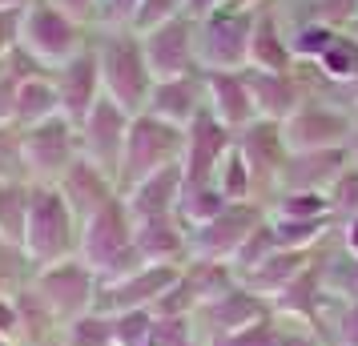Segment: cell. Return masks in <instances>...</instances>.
Segmentation results:
<instances>
[{"label":"cell","instance_id":"obj_1","mask_svg":"<svg viewBox=\"0 0 358 346\" xmlns=\"http://www.w3.org/2000/svg\"><path fill=\"white\" fill-rule=\"evenodd\" d=\"M93 52L101 65L105 97L117 101L129 117L145 113L149 93H153V73H149L141 36L133 29H93Z\"/></svg>","mask_w":358,"mask_h":346},{"label":"cell","instance_id":"obj_2","mask_svg":"<svg viewBox=\"0 0 358 346\" xmlns=\"http://www.w3.org/2000/svg\"><path fill=\"white\" fill-rule=\"evenodd\" d=\"M133 230H137V222H133L125 198L109 201L101 214H93L81 226V246H77V258L97 274L101 286H105V282L125 278V274H133V270H141V266H145V258L137 254Z\"/></svg>","mask_w":358,"mask_h":346},{"label":"cell","instance_id":"obj_3","mask_svg":"<svg viewBox=\"0 0 358 346\" xmlns=\"http://www.w3.org/2000/svg\"><path fill=\"white\" fill-rule=\"evenodd\" d=\"M29 258L36 266H52L77 258L81 246V222L73 217L65 194L57 185H33L29 194V222H24V242Z\"/></svg>","mask_w":358,"mask_h":346},{"label":"cell","instance_id":"obj_4","mask_svg":"<svg viewBox=\"0 0 358 346\" xmlns=\"http://www.w3.org/2000/svg\"><path fill=\"white\" fill-rule=\"evenodd\" d=\"M181 153H185V129L153 113H137L129 121V137H125V153H121V169H117V189L129 194L133 185L162 173L165 165H178Z\"/></svg>","mask_w":358,"mask_h":346},{"label":"cell","instance_id":"obj_5","mask_svg":"<svg viewBox=\"0 0 358 346\" xmlns=\"http://www.w3.org/2000/svg\"><path fill=\"white\" fill-rule=\"evenodd\" d=\"M93 45V29L61 13L52 0H33L20 24V49H29L45 69H61Z\"/></svg>","mask_w":358,"mask_h":346},{"label":"cell","instance_id":"obj_6","mask_svg":"<svg viewBox=\"0 0 358 346\" xmlns=\"http://www.w3.org/2000/svg\"><path fill=\"white\" fill-rule=\"evenodd\" d=\"M250 29H254V13L234 8V4H222L210 17H201L197 20V69L201 73L245 69L250 65Z\"/></svg>","mask_w":358,"mask_h":346},{"label":"cell","instance_id":"obj_7","mask_svg":"<svg viewBox=\"0 0 358 346\" xmlns=\"http://www.w3.org/2000/svg\"><path fill=\"white\" fill-rule=\"evenodd\" d=\"M81 161V129L69 117H52L45 125L24 129V169L33 185H57Z\"/></svg>","mask_w":358,"mask_h":346},{"label":"cell","instance_id":"obj_8","mask_svg":"<svg viewBox=\"0 0 358 346\" xmlns=\"http://www.w3.org/2000/svg\"><path fill=\"white\" fill-rule=\"evenodd\" d=\"M234 145L250 165V178H254V201L262 210L278 198V185H282V169H286V137H282V125L278 121H266V117H254L245 129L234 133Z\"/></svg>","mask_w":358,"mask_h":346},{"label":"cell","instance_id":"obj_9","mask_svg":"<svg viewBox=\"0 0 358 346\" xmlns=\"http://www.w3.org/2000/svg\"><path fill=\"white\" fill-rule=\"evenodd\" d=\"M33 290L41 294V302H45L61 322H73V318H81V314L93 310L101 282L81 258H65V262L41 266L36 278H33Z\"/></svg>","mask_w":358,"mask_h":346},{"label":"cell","instance_id":"obj_10","mask_svg":"<svg viewBox=\"0 0 358 346\" xmlns=\"http://www.w3.org/2000/svg\"><path fill=\"white\" fill-rule=\"evenodd\" d=\"M266 222V210L258 201H229L217 217H210L206 226L189 230V258L201 262H234V254L245 238L254 233V226Z\"/></svg>","mask_w":358,"mask_h":346},{"label":"cell","instance_id":"obj_11","mask_svg":"<svg viewBox=\"0 0 358 346\" xmlns=\"http://www.w3.org/2000/svg\"><path fill=\"white\" fill-rule=\"evenodd\" d=\"M358 113H346L338 105L326 101H306L298 113L282 121V137L290 153H306V149H346L350 133H355Z\"/></svg>","mask_w":358,"mask_h":346},{"label":"cell","instance_id":"obj_12","mask_svg":"<svg viewBox=\"0 0 358 346\" xmlns=\"http://www.w3.org/2000/svg\"><path fill=\"white\" fill-rule=\"evenodd\" d=\"M141 36V49H145L149 73L153 81H169V77H189V73H201L197 69V20L194 17H173L149 29Z\"/></svg>","mask_w":358,"mask_h":346},{"label":"cell","instance_id":"obj_13","mask_svg":"<svg viewBox=\"0 0 358 346\" xmlns=\"http://www.w3.org/2000/svg\"><path fill=\"white\" fill-rule=\"evenodd\" d=\"M266 314H274V306H270V298L254 294L250 286H229L226 294L210 298V302H201L194 310V338L197 343L213 346L217 338H226V334H234V330L250 326V322H258V318H266Z\"/></svg>","mask_w":358,"mask_h":346},{"label":"cell","instance_id":"obj_14","mask_svg":"<svg viewBox=\"0 0 358 346\" xmlns=\"http://www.w3.org/2000/svg\"><path fill=\"white\" fill-rule=\"evenodd\" d=\"M129 121L133 117L117 105V101L101 97L93 109H89V117H85L81 125V157L85 161L101 165L105 173H113L121 169V153H125V137H129Z\"/></svg>","mask_w":358,"mask_h":346},{"label":"cell","instance_id":"obj_15","mask_svg":"<svg viewBox=\"0 0 358 346\" xmlns=\"http://www.w3.org/2000/svg\"><path fill=\"white\" fill-rule=\"evenodd\" d=\"M178 274H181V266H141V270H133V274H125V278L105 282V286L97 290L93 310H101V314L149 310V306L178 282Z\"/></svg>","mask_w":358,"mask_h":346},{"label":"cell","instance_id":"obj_16","mask_svg":"<svg viewBox=\"0 0 358 346\" xmlns=\"http://www.w3.org/2000/svg\"><path fill=\"white\" fill-rule=\"evenodd\" d=\"M229 149H234V129H226L210 109L197 113L194 125L185 129V153H181L185 182H213Z\"/></svg>","mask_w":358,"mask_h":346},{"label":"cell","instance_id":"obj_17","mask_svg":"<svg viewBox=\"0 0 358 346\" xmlns=\"http://www.w3.org/2000/svg\"><path fill=\"white\" fill-rule=\"evenodd\" d=\"M52 89L61 97V117H69L73 125H81L89 109L105 97L101 89V65H97V52L93 45L85 52H77L73 61H65L61 69H52Z\"/></svg>","mask_w":358,"mask_h":346},{"label":"cell","instance_id":"obj_18","mask_svg":"<svg viewBox=\"0 0 358 346\" xmlns=\"http://www.w3.org/2000/svg\"><path fill=\"white\" fill-rule=\"evenodd\" d=\"M262 73H294V52L290 36H286V17L282 4L266 0L262 8H254V29H250V65Z\"/></svg>","mask_w":358,"mask_h":346},{"label":"cell","instance_id":"obj_19","mask_svg":"<svg viewBox=\"0 0 358 346\" xmlns=\"http://www.w3.org/2000/svg\"><path fill=\"white\" fill-rule=\"evenodd\" d=\"M350 165V149H306L290 153L278 194H330L338 173Z\"/></svg>","mask_w":358,"mask_h":346},{"label":"cell","instance_id":"obj_20","mask_svg":"<svg viewBox=\"0 0 358 346\" xmlns=\"http://www.w3.org/2000/svg\"><path fill=\"white\" fill-rule=\"evenodd\" d=\"M137 230V254L145 266H185L189 262V226L178 214H157V217H133Z\"/></svg>","mask_w":358,"mask_h":346},{"label":"cell","instance_id":"obj_21","mask_svg":"<svg viewBox=\"0 0 358 346\" xmlns=\"http://www.w3.org/2000/svg\"><path fill=\"white\" fill-rule=\"evenodd\" d=\"M57 189L65 194L69 210H73V217H77L81 226H85L93 214H101L109 201L121 198V189H117V178H113V173H105L101 165L85 161V157L73 165V169H69L61 182H57Z\"/></svg>","mask_w":358,"mask_h":346},{"label":"cell","instance_id":"obj_22","mask_svg":"<svg viewBox=\"0 0 358 346\" xmlns=\"http://www.w3.org/2000/svg\"><path fill=\"white\" fill-rule=\"evenodd\" d=\"M201 77H206V109H210L226 129L238 133L258 117L250 81H245V69H238V73L217 69V73H201Z\"/></svg>","mask_w":358,"mask_h":346},{"label":"cell","instance_id":"obj_23","mask_svg":"<svg viewBox=\"0 0 358 346\" xmlns=\"http://www.w3.org/2000/svg\"><path fill=\"white\" fill-rule=\"evenodd\" d=\"M145 113L162 117L178 129H189L197 113H206V77L189 73V77H169V81H153Z\"/></svg>","mask_w":358,"mask_h":346},{"label":"cell","instance_id":"obj_24","mask_svg":"<svg viewBox=\"0 0 358 346\" xmlns=\"http://www.w3.org/2000/svg\"><path fill=\"white\" fill-rule=\"evenodd\" d=\"M245 81L254 93V109L266 121H286L306 105V89L298 81V73H262V69H245Z\"/></svg>","mask_w":358,"mask_h":346},{"label":"cell","instance_id":"obj_25","mask_svg":"<svg viewBox=\"0 0 358 346\" xmlns=\"http://www.w3.org/2000/svg\"><path fill=\"white\" fill-rule=\"evenodd\" d=\"M181 189H185V173L178 165H165L162 173L145 178L141 185H133L129 194H121L133 217H157V214H178Z\"/></svg>","mask_w":358,"mask_h":346},{"label":"cell","instance_id":"obj_26","mask_svg":"<svg viewBox=\"0 0 358 346\" xmlns=\"http://www.w3.org/2000/svg\"><path fill=\"white\" fill-rule=\"evenodd\" d=\"M310 266V250H274L258 270H250L242 278V286H250L254 294L262 298H278L286 286H290L302 270Z\"/></svg>","mask_w":358,"mask_h":346},{"label":"cell","instance_id":"obj_27","mask_svg":"<svg viewBox=\"0 0 358 346\" xmlns=\"http://www.w3.org/2000/svg\"><path fill=\"white\" fill-rule=\"evenodd\" d=\"M52 117H61V97L52 89V77H29L17 89V125L20 129H33L45 125Z\"/></svg>","mask_w":358,"mask_h":346},{"label":"cell","instance_id":"obj_28","mask_svg":"<svg viewBox=\"0 0 358 346\" xmlns=\"http://www.w3.org/2000/svg\"><path fill=\"white\" fill-rule=\"evenodd\" d=\"M270 226H274V238L282 250H314L322 238H330V233L338 230L334 214H326V217H270Z\"/></svg>","mask_w":358,"mask_h":346},{"label":"cell","instance_id":"obj_29","mask_svg":"<svg viewBox=\"0 0 358 346\" xmlns=\"http://www.w3.org/2000/svg\"><path fill=\"white\" fill-rule=\"evenodd\" d=\"M226 206L229 201H226V194L217 189V182H185L181 201H178V217L194 230V226H206L210 217H217Z\"/></svg>","mask_w":358,"mask_h":346},{"label":"cell","instance_id":"obj_30","mask_svg":"<svg viewBox=\"0 0 358 346\" xmlns=\"http://www.w3.org/2000/svg\"><path fill=\"white\" fill-rule=\"evenodd\" d=\"M41 266L29 258L20 242H0V298H20L33 286Z\"/></svg>","mask_w":358,"mask_h":346},{"label":"cell","instance_id":"obj_31","mask_svg":"<svg viewBox=\"0 0 358 346\" xmlns=\"http://www.w3.org/2000/svg\"><path fill=\"white\" fill-rule=\"evenodd\" d=\"M181 278L189 282L197 302H210V298L226 294L229 286H238V274H234L229 262H201V258H189L181 266Z\"/></svg>","mask_w":358,"mask_h":346},{"label":"cell","instance_id":"obj_32","mask_svg":"<svg viewBox=\"0 0 358 346\" xmlns=\"http://www.w3.org/2000/svg\"><path fill=\"white\" fill-rule=\"evenodd\" d=\"M33 182H0V242H24Z\"/></svg>","mask_w":358,"mask_h":346},{"label":"cell","instance_id":"obj_33","mask_svg":"<svg viewBox=\"0 0 358 346\" xmlns=\"http://www.w3.org/2000/svg\"><path fill=\"white\" fill-rule=\"evenodd\" d=\"M310 65L318 69L322 77H330V81H355L358 77V36L355 33H338L330 45H326L322 57L310 61Z\"/></svg>","mask_w":358,"mask_h":346},{"label":"cell","instance_id":"obj_34","mask_svg":"<svg viewBox=\"0 0 358 346\" xmlns=\"http://www.w3.org/2000/svg\"><path fill=\"white\" fill-rule=\"evenodd\" d=\"M314 330L330 346H358V302H326Z\"/></svg>","mask_w":358,"mask_h":346},{"label":"cell","instance_id":"obj_35","mask_svg":"<svg viewBox=\"0 0 358 346\" xmlns=\"http://www.w3.org/2000/svg\"><path fill=\"white\" fill-rule=\"evenodd\" d=\"M286 36H290V52H294V65H298V61H318L338 33L326 29V24H314V20H286Z\"/></svg>","mask_w":358,"mask_h":346},{"label":"cell","instance_id":"obj_36","mask_svg":"<svg viewBox=\"0 0 358 346\" xmlns=\"http://www.w3.org/2000/svg\"><path fill=\"white\" fill-rule=\"evenodd\" d=\"M61 346H113V318L101 310L73 318L61 330Z\"/></svg>","mask_w":358,"mask_h":346},{"label":"cell","instance_id":"obj_37","mask_svg":"<svg viewBox=\"0 0 358 346\" xmlns=\"http://www.w3.org/2000/svg\"><path fill=\"white\" fill-rule=\"evenodd\" d=\"M274 250H282V246H278L274 226H270V217H266L262 226H254V233H250V238H245L242 246H238L234 262H229V266H234V274H238V282H242L245 274H250V270H258V266L266 262V258H270Z\"/></svg>","mask_w":358,"mask_h":346},{"label":"cell","instance_id":"obj_38","mask_svg":"<svg viewBox=\"0 0 358 346\" xmlns=\"http://www.w3.org/2000/svg\"><path fill=\"white\" fill-rule=\"evenodd\" d=\"M213 182L226 194V201H254V178H250V165H245V157L238 153V145L226 153V161H222V169H217Z\"/></svg>","mask_w":358,"mask_h":346},{"label":"cell","instance_id":"obj_39","mask_svg":"<svg viewBox=\"0 0 358 346\" xmlns=\"http://www.w3.org/2000/svg\"><path fill=\"white\" fill-rule=\"evenodd\" d=\"M0 182H29L24 169V129L0 125Z\"/></svg>","mask_w":358,"mask_h":346},{"label":"cell","instance_id":"obj_40","mask_svg":"<svg viewBox=\"0 0 358 346\" xmlns=\"http://www.w3.org/2000/svg\"><path fill=\"white\" fill-rule=\"evenodd\" d=\"M270 217H326L330 214V198L326 194H278L266 206Z\"/></svg>","mask_w":358,"mask_h":346},{"label":"cell","instance_id":"obj_41","mask_svg":"<svg viewBox=\"0 0 358 346\" xmlns=\"http://www.w3.org/2000/svg\"><path fill=\"white\" fill-rule=\"evenodd\" d=\"M213 346H282V318L278 314H266L258 322H250V326L217 338Z\"/></svg>","mask_w":358,"mask_h":346},{"label":"cell","instance_id":"obj_42","mask_svg":"<svg viewBox=\"0 0 358 346\" xmlns=\"http://www.w3.org/2000/svg\"><path fill=\"white\" fill-rule=\"evenodd\" d=\"M113 318V346H149L153 334V310H125Z\"/></svg>","mask_w":358,"mask_h":346},{"label":"cell","instance_id":"obj_43","mask_svg":"<svg viewBox=\"0 0 358 346\" xmlns=\"http://www.w3.org/2000/svg\"><path fill=\"white\" fill-rule=\"evenodd\" d=\"M330 214L334 222H346V217H358V165H346L338 173V182L330 185Z\"/></svg>","mask_w":358,"mask_h":346},{"label":"cell","instance_id":"obj_44","mask_svg":"<svg viewBox=\"0 0 358 346\" xmlns=\"http://www.w3.org/2000/svg\"><path fill=\"white\" fill-rule=\"evenodd\" d=\"M173 17H185V0H141V8L133 17V33H149Z\"/></svg>","mask_w":358,"mask_h":346},{"label":"cell","instance_id":"obj_45","mask_svg":"<svg viewBox=\"0 0 358 346\" xmlns=\"http://www.w3.org/2000/svg\"><path fill=\"white\" fill-rule=\"evenodd\" d=\"M181 343H194V318H157L153 314L149 346H181Z\"/></svg>","mask_w":358,"mask_h":346},{"label":"cell","instance_id":"obj_46","mask_svg":"<svg viewBox=\"0 0 358 346\" xmlns=\"http://www.w3.org/2000/svg\"><path fill=\"white\" fill-rule=\"evenodd\" d=\"M137 8H141V0H101L97 29H133Z\"/></svg>","mask_w":358,"mask_h":346},{"label":"cell","instance_id":"obj_47","mask_svg":"<svg viewBox=\"0 0 358 346\" xmlns=\"http://www.w3.org/2000/svg\"><path fill=\"white\" fill-rule=\"evenodd\" d=\"M4 61H8V73H13L17 81H29V77H52V69H45V65H41V61L33 57V52L20 49V45H17L13 52H8Z\"/></svg>","mask_w":358,"mask_h":346},{"label":"cell","instance_id":"obj_48","mask_svg":"<svg viewBox=\"0 0 358 346\" xmlns=\"http://www.w3.org/2000/svg\"><path fill=\"white\" fill-rule=\"evenodd\" d=\"M17 89L20 81L13 73L0 77V125H17Z\"/></svg>","mask_w":358,"mask_h":346},{"label":"cell","instance_id":"obj_49","mask_svg":"<svg viewBox=\"0 0 358 346\" xmlns=\"http://www.w3.org/2000/svg\"><path fill=\"white\" fill-rule=\"evenodd\" d=\"M20 24H24V13H4L0 8V57H8L20 45Z\"/></svg>","mask_w":358,"mask_h":346},{"label":"cell","instance_id":"obj_50","mask_svg":"<svg viewBox=\"0 0 358 346\" xmlns=\"http://www.w3.org/2000/svg\"><path fill=\"white\" fill-rule=\"evenodd\" d=\"M61 13H69L73 20H81L89 29H97V13H101V0H52Z\"/></svg>","mask_w":358,"mask_h":346},{"label":"cell","instance_id":"obj_51","mask_svg":"<svg viewBox=\"0 0 358 346\" xmlns=\"http://www.w3.org/2000/svg\"><path fill=\"white\" fill-rule=\"evenodd\" d=\"M282 346H326V338L314 326H302V322H282Z\"/></svg>","mask_w":358,"mask_h":346},{"label":"cell","instance_id":"obj_52","mask_svg":"<svg viewBox=\"0 0 358 346\" xmlns=\"http://www.w3.org/2000/svg\"><path fill=\"white\" fill-rule=\"evenodd\" d=\"M0 338L20 346V310L13 298H0Z\"/></svg>","mask_w":358,"mask_h":346},{"label":"cell","instance_id":"obj_53","mask_svg":"<svg viewBox=\"0 0 358 346\" xmlns=\"http://www.w3.org/2000/svg\"><path fill=\"white\" fill-rule=\"evenodd\" d=\"M334 233H338L342 250L358 258V217H346V222H338V230H334Z\"/></svg>","mask_w":358,"mask_h":346},{"label":"cell","instance_id":"obj_54","mask_svg":"<svg viewBox=\"0 0 358 346\" xmlns=\"http://www.w3.org/2000/svg\"><path fill=\"white\" fill-rule=\"evenodd\" d=\"M222 4H229V0H185V17L201 20V17H210L213 8H222Z\"/></svg>","mask_w":358,"mask_h":346},{"label":"cell","instance_id":"obj_55","mask_svg":"<svg viewBox=\"0 0 358 346\" xmlns=\"http://www.w3.org/2000/svg\"><path fill=\"white\" fill-rule=\"evenodd\" d=\"M29 4H33V0H0V8H4V13H24Z\"/></svg>","mask_w":358,"mask_h":346},{"label":"cell","instance_id":"obj_56","mask_svg":"<svg viewBox=\"0 0 358 346\" xmlns=\"http://www.w3.org/2000/svg\"><path fill=\"white\" fill-rule=\"evenodd\" d=\"M346 149H350V165H358V121H355V133H350Z\"/></svg>","mask_w":358,"mask_h":346},{"label":"cell","instance_id":"obj_57","mask_svg":"<svg viewBox=\"0 0 358 346\" xmlns=\"http://www.w3.org/2000/svg\"><path fill=\"white\" fill-rule=\"evenodd\" d=\"M229 4H234V8H250V13H254V8H262V4H266V0H229Z\"/></svg>","mask_w":358,"mask_h":346},{"label":"cell","instance_id":"obj_58","mask_svg":"<svg viewBox=\"0 0 358 346\" xmlns=\"http://www.w3.org/2000/svg\"><path fill=\"white\" fill-rule=\"evenodd\" d=\"M4 73H8V61H4V57H0V77H4Z\"/></svg>","mask_w":358,"mask_h":346},{"label":"cell","instance_id":"obj_59","mask_svg":"<svg viewBox=\"0 0 358 346\" xmlns=\"http://www.w3.org/2000/svg\"><path fill=\"white\" fill-rule=\"evenodd\" d=\"M346 33H355V36H358V20H355V24H350V29H346Z\"/></svg>","mask_w":358,"mask_h":346},{"label":"cell","instance_id":"obj_60","mask_svg":"<svg viewBox=\"0 0 358 346\" xmlns=\"http://www.w3.org/2000/svg\"><path fill=\"white\" fill-rule=\"evenodd\" d=\"M181 346H206V343H197V338H194V343H181Z\"/></svg>","mask_w":358,"mask_h":346},{"label":"cell","instance_id":"obj_61","mask_svg":"<svg viewBox=\"0 0 358 346\" xmlns=\"http://www.w3.org/2000/svg\"><path fill=\"white\" fill-rule=\"evenodd\" d=\"M0 346H13V343H4V338H0Z\"/></svg>","mask_w":358,"mask_h":346},{"label":"cell","instance_id":"obj_62","mask_svg":"<svg viewBox=\"0 0 358 346\" xmlns=\"http://www.w3.org/2000/svg\"><path fill=\"white\" fill-rule=\"evenodd\" d=\"M326 346H330V343H326Z\"/></svg>","mask_w":358,"mask_h":346}]
</instances>
